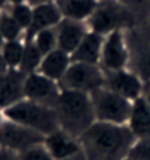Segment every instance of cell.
<instances>
[{
	"instance_id": "cell-1",
	"label": "cell",
	"mask_w": 150,
	"mask_h": 160,
	"mask_svg": "<svg viewBox=\"0 0 150 160\" xmlns=\"http://www.w3.org/2000/svg\"><path fill=\"white\" fill-rule=\"evenodd\" d=\"M80 141L87 160H125L136 137L128 125L94 122Z\"/></svg>"
},
{
	"instance_id": "cell-2",
	"label": "cell",
	"mask_w": 150,
	"mask_h": 160,
	"mask_svg": "<svg viewBox=\"0 0 150 160\" xmlns=\"http://www.w3.org/2000/svg\"><path fill=\"white\" fill-rule=\"evenodd\" d=\"M59 121V129L71 137L81 138L96 121L90 94L62 90L54 107Z\"/></svg>"
},
{
	"instance_id": "cell-3",
	"label": "cell",
	"mask_w": 150,
	"mask_h": 160,
	"mask_svg": "<svg viewBox=\"0 0 150 160\" xmlns=\"http://www.w3.org/2000/svg\"><path fill=\"white\" fill-rule=\"evenodd\" d=\"M3 112L6 119L21 123L44 137L50 135L59 129L58 115L53 107L31 102L28 98L21 100L19 103L10 106Z\"/></svg>"
},
{
	"instance_id": "cell-4",
	"label": "cell",
	"mask_w": 150,
	"mask_h": 160,
	"mask_svg": "<svg viewBox=\"0 0 150 160\" xmlns=\"http://www.w3.org/2000/svg\"><path fill=\"white\" fill-rule=\"evenodd\" d=\"M88 29L103 37L115 31H130L136 28L137 21L119 0H99L96 10L87 21Z\"/></svg>"
},
{
	"instance_id": "cell-5",
	"label": "cell",
	"mask_w": 150,
	"mask_h": 160,
	"mask_svg": "<svg viewBox=\"0 0 150 160\" xmlns=\"http://www.w3.org/2000/svg\"><path fill=\"white\" fill-rule=\"evenodd\" d=\"M97 122L127 125L132 109V102L119 94L107 90L106 87L96 90L90 94Z\"/></svg>"
},
{
	"instance_id": "cell-6",
	"label": "cell",
	"mask_w": 150,
	"mask_h": 160,
	"mask_svg": "<svg viewBox=\"0 0 150 160\" xmlns=\"http://www.w3.org/2000/svg\"><path fill=\"white\" fill-rule=\"evenodd\" d=\"M59 85L62 90L91 94L105 87V71L100 65L72 62Z\"/></svg>"
},
{
	"instance_id": "cell-7",
	"label": "cell",
	"mask_w": 150,
	"mask_h": 160,
	"mask_svg": "<svg viewBox=\"0 0 150 160\" xmlns=\"http://www.w3.org/2000/svg\"><path fill=\"white\" fill-rule=\"evenodd\" d=\"M130 63V46L127 38V31H115L106 35L103 40L100 68L105 72L119 71L128 68Z\"/></svg>"
},
{
	"instance_id": "cell-8",
	"label": "cell",
	"mask_w": 150,
	"mask_h": 160,
	"mask_svg": "<svg viewBox=\"0 0 150 160\" xmlns=\"http://www.w3.org/2000/svg\"><path fill=\"white\" fill-rule=\"evenodd\" d=\"M46 137L29 129L27 126L6 119L0 128V148L15 151L21 154L31 147L43 144Z\"/></svg>"
},
{
	"instance_id": "cell-9",
	"label": "cell",
	"mask_w": 150,
	"mask_h": 160,
	"mask_svg": "<svg viewBox=\"0 0 150 160\" xmlns=\"http://www.w3.org/2000/svg\"><path fill=\"white\" fill-rule=\"evenodd\" d=\"M62 88L59 82L44 77L40 72H33L27 75L25 79V98L40 103L49 107H56L60 97Z\"/></svg>"
},
{
	"instance_id": "cell-10",
	"label": "cell",
	"mask_w": 150,
	"mask_h": 160,
	"mask_svg": "<svg viewBox=\"0 0 150 160\" xmlns=\"http://www.w3.org/2000/svg\"><path fill=\"white\" fill-rule=\"evenodd\" d=\"M105 87L122 97L134 102L141 97L144 81L131 69H119L105 72Z\"/></svg>"
},
{
	"instance_id": "cell-11",
	"label": "cell",
	"mask_w": 150,
	"mask_h": 160,
	"mask_svg": "<svg viewBox=\"0 0 150 160\" xmlns=\"http://www.w3.org/2000/svg\"><path fill=\"white\" fill-rule=\"evenodd\" d=\"M44 147L54 160H87L81 141L58 129L44 138Z\"/></svg>"
},
{
	"instance_id": "cell-12",
	"label": "cell",
	"mask_w": 150,
	"mask_h": 160,
	"mask_svg": "<svg viewBox=\"0 0 150 160\" xmlns=\"http://www.w3.org/2000/svg\"><path fill=\"white\" fill-rule=\"evenodd\" d=\"M127 38L130 46L128 69L147 82L150 81V41L141 37L134 28L127 31Z\"/></svg>"
},
{
	"instance_id": "cell-13",
	"label": "cell",
	"mask_w": 150,
	"mask_h": 160,
	"mask_svg": "<svg viewBox=\"0 0 150 160\" xmlns=\"http://www.w3.org/2000/svg\"><path fill=\"white\" fill-rule=\"evenodd\" d=\"M27 73L21 69H9L0 77V109L6 110L25 98Z\"/></svg>"
},
{
	"instance_id": "cell-14",
	"label": "cell",
	"mask_w": 150,
	"mask_h": 160,
	"mask_svg": "<svg viewBox=\"0 0 150 160\" xmlns=\"http://www.w3.org/2000/svg\"><path fill=\"white\" fill-rule=\"evenodd\" d=\"M87 22H80L72 19H62L56 27L58 34V49L72 54L80 46L84 37L88 34Z\"/></svg>"
},
{
	"instance_id": "cell-15",
	"label": "cell",
	"mask_w": 150,
	"mask_h": 160,
	"mask_svg": "<svg viewBox=\"0 0 150 160\" xmlns=\"http://www.w3.org/2000/svg\"><path fill=\"white\" fill-rule=\"evenodd\" d=\"M62 19V13H60L56 2H49L43 5L33 6V21L25 32L24 40H31L37 32L43 31V29L56 28Z\"/></svg>"
},
{
	"instance_id": "cell-16",
	"label": "cell",
	"mask_w": 150,
	"mask_h": 160,
	"mask_svg": "<svg viewBox=\"0 0 150 160\" xmlns=\"http://www.w3.org/2000/svg\"><path fill=\"white\" fill-rule=\"evenodd\" d=\"M71 63H72L71 54H68L60 49H56L47 53L46 56H43V60L40 63L37 72L53 79L56 82H60V79L65 77L66 71L71 66Z\"/></svg>"
},
{
	"instance_id": "cell-17",
	"label": "cell",
	"mask_w": 150,
	"mask_h": 160,
	"mask_svg": "<svg viewBox=\"0 0 150 160\" xmlns=\"http://www.w3.org/2000/svg\"><path fill=\"white\" fill-rule=\"evenodd\" d=\"M127 125L134 134L136 140H150V107L141 97L132 102V109Z\"/></svg>"
},
{
	"instance_id": "cell-18",
	"label": "cell",
	"mask_w": 150,
	"mask_h": 160,
	"mask_svg": "<svg viewBox=\"0 0 150 160\" xmlns=\"http://www.w3.org/2000/svg\"><path fill=\"white\" fill-rule=\"evenodd\" d=\"M103 40L105 37L100 34H96L93 31H88V34L84 37L77 50L71 54L72 62H82V63H91L99 65L100 62V54H102Z\"/></svg>"
},
{
	"instance_id": "cell-19",
	"label": "cell",
	"mask_w": 150,
	"mask_h": 160,
	"mask_svg": "<svg viewBox=\"0 0 150 160\" xmlns=\"http://www.w3.org/2000/svg\"><path fill=\"white\" fill-rule=\"evenodd\" d=\"M63 19L87 22L96 10L99 0H56Z\"/></svg>"
},
{
	"instance_id": "cell-20",
	"label": "cell",
	"mask_w": 150,
	"mask_h": 160,
	"mask_svg": "<svg viewBox=\"0 0 150 160\" xmlns=\"http://www.w3.org/2000/svg\"><path fill=\"white\" fill-rule=\"evenodd\" d=\"M25 52V40L5 41L0 47V53L9 69H19Z\"/></svg>"
},
{
	"instance_id": "cell-21",
	"label": "cell",
	"mask_w": 150,
	"mask_h": 160,
	"mask_svg": "<svg viewBox=\"0 0 150 160\" xmlns=\"http://www.w3.org/2000/svg\"><path fill=\"white\" fill-rule=\"evenodd\" d=\"M0 34L5 41H16L25 38V31L16 21L10 16L8 10H0Z\"/></svg>"
},
{
	"instance_id": "cell-22",
	"label": "cell",
	"mask_w": 150,
	"mask_h": 160,
	"mask_svg": "<svg viewBox=\"0 0 150 160\" xmlns=\"http://www.w3.org/2000/svg\"><path fill=\"white\" fill-rule=\"evenodd\" d=\"M41 60H43V54L40 53V50L35 47V44L31 40H25V52L19 69L27 75L37 72Z\"/></svg>"
},
{
	"instance_id": "cell-23",
	"label": "cell",
	"mask_w": 150,
	"mask_h": 160,
	"mask_svg": "<svg viewBox=\"0 0 150 160\" xmlns=\"http://www.w3.org/2000/svg\"><path fill=\"white\" fill-rule=\"evenodd\" d=\"M31 41L35 44V47L40 50V53L46 56L47 53L58 49V34L56 28L43 29L31 38Z\"/></svg>"
},
{
	"instance_id": "cell-24",
	"label": "cell",
	"mask_w": 150,
	"mask_h": 160,
	"mask_svg": "<svg viewBox=\"0 0 150 160\" xmlns=\"http://www.w3.org/2000/svg\"><path fill=\"white\" fill-rule=\"evenodd\" d=\"M124 8L137 21V27L144 22L150 15V0H119Z\"/></svg>"
},
{
	"instance_id": "cell-25",
	"label": "cell",
	"mask_w": 150,
	"mask_h": 160,
	"mask_svg": "<svg viewBox=\"0 0 150 160\" xmlns=\"http://www.w3.org/2000/svg\"><path fill=\"white\" fill-rule=\"evenodd\" d=\"M6 10L9 12L10 16H12V18L22 27V29H24L25 32H27V29L29 28L31 21H33V6L29 5V3H21V5L9 6Z\"/></svg>"
},
{
	"instance_id": "cell-26",
	"label": "cell",
	"mask_w": 150,
	"mask_h": 160,
	"mask_svg": "<svg viewBox=\"0 0 150 160\" xmlns=\"http://www.w3.org/2000/svg\"><path fill=\"white\" fill-rule=\"evenodd\" d=\"M130 160H150V140H136L131 147Z\"/></svg>"
},
{
	"instance_id": "cell-27",
	"label": "cell",
	"mask_w": 150,
	"mask_h": 160,
	"mask_svg": "<svg viewBox=\"0 0 150 160\" xmlns=\"http://www.w3.org/2000/svg\"><path fill=\"white\" fill-rule=\"evenodd\" d=\"M19 157L21 160H54L52 157V154L47 151V148L44 147V142L22 151L19 154Z\"/></svg>"
},
{
	"instance_id": "cell-28",
	"label": "cell",
	"mask_w": 150,
	"mask_h": 160,
	"mask_svg": "<svg viewBox=\"0 0 150 160\" xmlns=\"http://www.w3.org/2000/svg\"><path fill=\"white\" fill-rule=\"evenodd\" d=\"M134 29H136L141 37H144L146 40H149L150 41V15H149V18H147L143 24L138 25V27H136Z\"/></svg>"
},
{
	"instance_id": "cell-29",
	"label": "cell",
	"mask_w": 150,
	"mask_h": 160,
	"mask_svg": "<svg viewBox=\"0 0 150 160\" xmlns=\"http://www.w3.org/2000/svg\"><path fill=\"white\" fill-rule=\"evenodd\" d=\"M0 160H21L19 154L15 151L6 150V148H0Z\"/></svg>"
},
{
	"instance_id": "cell-30",
	"label": "cell",
	"mask_w": 150,
	"mask_h": 160,
	"mask_svg": "<svg viewBox=\"0 0 150 160\" xmlns=\"http://www.w3.org/2000/svg\"><path fill=\"white\" fill-rule=\"evenodd\" d=\"M141 98L147 103V106L150 107V81L144 82V88H143V94H141Z\"/></svg>"
},
{
	"instance_id": "cell-31",
	"label": "cell",
	"mask_w": 150,
	"mask_h": 160,
	"mask_svg": "<svg viewBox=\"0 0 150 160\" xmlns=\"http://www.w3.org/2000/svg\"><path fill=\"white\" fill-rule=\"evenodd\" d=\"M8 71H9V68H8V65H6L5 60H3V56H2V53H0V77L5 75Z\"/></svg>"
},
{
	"instance_id": "cell-32",
	"label": "cell",
	"mask_w": 150,
	"mask_h": 160,
	"mask_svg": "<svg viewBox=\"0 0 150 160\" xmlns=\"http://www.w3.org/2000/svg\"><path fill=\"white\" fill-rule=\"evenodd\" d=\"M31 6H37V5H43V3H49V2H56V0H27Z\"/></svg>"
},
{
	"instance_id": "cell-33",
	"label": "cell",
	"mask_w": 150,
	"mask_h": 160,
	"mask_svg": "<svg viewBox=\"0 0 150 160\" xmlns=\"http://www.w3.org/2000/svg\"><path fill=\"white\" fill-rule=\"evenodd\" d=\"M8 8H9V2H8V0H0V9L6 10Z\"/></svg>"
},
{
	"instance_id": "cell-34",
	"label": "cell",
	"mask_w": 150,
	"mask_h": 160,
	"mask_svg": "<svg viewBox=\"0 0 150 160\" xmlns=\"http://www.w3.org/2000/svg\"><path fill=\"white\" fill-rule=\"evenodd\" d=\"M9 2V6L12 5H21V3H28L27 0H8Z\"/></svg>"
},
{
	"instance_id": "cell-35",
	"label": "cell",
	"mask_w": 150,
	"mask_h": 160,
	"mask_svg": "<svg viewBox=\"0 0 150 160\" xmlns=\"http://www.w3.org/2000/svg\"><path fill=\"white\" fill-rule=\"evenodd\" d=\"M5 121H6V116H5V112L0 109V128H2V125L5 123Z\"/></svg>"
},
{
	"instance_id": "cell-36",
	"label": "cell",
	"mask_w": 150,
	"mask_h": 160,
	"mask_svg": "<svg viewBox=\"0 0 150 160\" xmlns=\"http://www.w3.org/2000/svg\"><path fill=\"white\" fill-rule=\"evenodd\" d=\"M2 44H3V38H2V34H0V47H2Z\"/></svg>"
},
{
	"instance_id": "cell-37",
	"label": "cell",
	"mask_w": 150,
	"mask_h": 160,
	"mask_svg": "<svg viewBox=\"0 0 150 160\" xmlns=\"http://www.w3.org/2000/svg\"><path fill=\"white\" fill-rule=\"evenodd\" d=\"M125 160H130V159H125Z\"/></svg>"
}]
</instances>
